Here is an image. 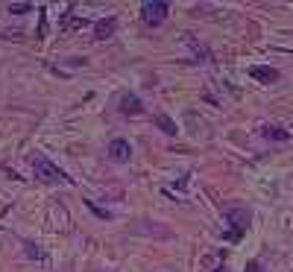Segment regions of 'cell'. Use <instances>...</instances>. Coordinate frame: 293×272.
I'll return each mask as SVG.
<instances>
[{
  "instance_id": "10",
  "label": "cell",
  "mask_w": 293,
  "mask_h": 272,
  "mask_svg": "<svg viewBox=\"0 0 293 272\" xmlns=\"http://www.w3.org/2000/svg\"><path fill=\"white\" fill-rule=\"evenodd\" d=\"M132 231H147V234H159V237H167V234H170L167 228H159V225H135Z\"/></svg>"
},
{
  "instance_id": "6",
  "label": "cell",
  "mask_w": 293,
  "mask_h": 272,
  "mask_svg": "<svg viewBox=\"0 0 293 272\" xmlns=\"http://www.w3.org/2000/svg\"><path fill=\"white\" fill-rule=\"evenodd\" d=\"M249 76H255L258 82H276V79H279V70L264 67V64H255V67H249Z\"/></svg>"
},
{
  "instance_id": "5",
  "label": "cell",
  "mask_w": 293,
  "mask_h": 272,
  "mask_svg": "<svg viewBox=\"0 0 293 272\" xmlns=\"http://www.w3.org/2000/svg\"><path fill=\"white\" fill-rule=\"evenodd\" d=\"M261 135H264L267 141H276V144H285V141L291 138V132H288V129H279V126H270V123L261 129Z\"/></svg>"
},
{
  "instance_id": "12",
  "label": "cell",
  "mask_w": 293,
  "mask_h": 272,
  "mask_svg": "<svg viewBox=\"0 0 293 272\" xmlns=\"http://www.w3.org/2000/svg\"><path fill=\"white\" fill-rule=\"evenodd\" d=\"M30 9H33V3H9V12H15V15H24Z\"/></svg>"
},
{
  "instance_id": "13",
  "label": "cell",
  "mask_w": 293,
  "mask_h": 272,
  "mask_svg": "<svg viewBox=\"0 0 293 272\" xmlns=\"http://www.w3.org/2000/svg\"><path fill=\"white\" fill-rule=\"evenodd\" d=\"M246 272H261V267H258V261H252V264H246Z\"/></svg>"
},
{
  "instance_id": "1",
  "label": "cell",
  "mask_w": 293,
  "mask_h": 272,
  "mask_svg": "<svg viewBox=\"0 0 293 272\" xmlns=\"http://www.w3.org/2000/svg\"><path fill=\"white\" fill-rule=\"evenodd\" d=\"M30 164H33V173L38 181H44V184H70V176H67L65 170H59L53 161H47L41 152H35L33 158H30Z\"/></svg>"
},
{
  "instance_id": "2",
  "label": "cell",
  "mask_w": 293,
  "mask_h": 272,
  "mask_svg": "<svg viewBox=\"0 0 293 272\" xmlns=\"http://www.w3.org/2000/svg\"><path fill=\"white\" fill-rule=\"evenodd\" d=\"M223 219L232 225V231L223 234V240L234 243V240L243 237V231H246V225H249V211L240 208V205H229V208H223Z\"/></svg>"
},
{
  "instance_id": "11",
  "label": "cell",
  "mask_w": 293,
  "mask_h": 272,
  "mask_svg": "<svg viewBox=\"0 0 293 272\" xmlns=\"http://www.w3.org/2000/svg\"><path fill=\"white\" fill-rule=\"evenodd\" d=\"M159 126H162V132H167V135H176V123L170 120L167 114H159Z\"/></svg>"
},
{
  "instance_id": "8",
  "label": "cell",
  "mask_w": 293,
  "mask_h": 272,
  "mask_svg": "<svg viewBox=\"0 0 293 272\" xmlns=\"http://www.w3.org/2000/svg\"><path fill=\"white\" fill-rule=\"evenodd\" d=\"M120 111H123V114H141L144 106H141V100H138L135 94H126V97L120 100Z\"/></svg>"
},
{
  "instance_id": "14",
  "label": "cell",
  "mask_w": 293,
  "mask_h": 272,
  "mask_svg": "<svg viewBox=\"0 0 293 272\" xmlns=\"http://www.w3.org/2000/svg\"><path fill=\"white\" fill-rule=\"evenodd\" d=\"M208 272H229V270H223V267H211Z\"/></svg>"
},
{
  "instance_id": "9",
  "label": "cell",
  "mask_w": 293,
  "mask_h": 272,
  "mask_svg": "<svg viewBox=\"0 0 293 272\" xmlns=\"http://www.w3.org/2000/svg\"><path fill=\"white\" fill-rule=\"evenodd\" d=\"M94 30H97L94 35H97L100 41H103V38H112V35H115V30H117V21H115V18H106V21H100Z\"/></svg>"
},
{
  "instance_id": "7",
  "label": "cell",
  "mask_w": 293,
  "mask_h": 272,
  "mask_svg": "<svg viewBox=\"0 0 293 272\" xmlns=\"http://www.w3.org/2000/svg\"><path fill=\"white\" fill-rule=\"evenodd\" d=\"M24 249H27V255L33 258V261H38V264H44V267H50V255L41 249V246H35L33 240H24Z\"/></svg>"
},
{
  "instance_id": "3",
  "label": "cell",
  "mask_w": 293,
  "mask_h": 272,
  "mask_svg": "<svg viewBox=\"0 0 293 272\" xmlns=\"http://www.w3.org/2000/svg\"><path fill=\"white\" fill-rule=\"evenodd\" d=\"M167 12H170V3H164V0H147L141 6V18L150 27H159L164 18H167Z\"/></svg>"
},
{
  "instance_id": "4",
  "label": "cell",
  "mask_w": 293,
  "mask_h": 272,
  "mask_svg": "<svg viewBox=\"0 0 293 272\" xmlns=\"http://www.w3.org/2000/svg\"><path fill=\"white\" fill-rule=\"evenodd\" d=\"M129 155H132L129 141H123V138H115V141L109 144V158H112V161H129Z\"/></svg>"
}]
</instances>
